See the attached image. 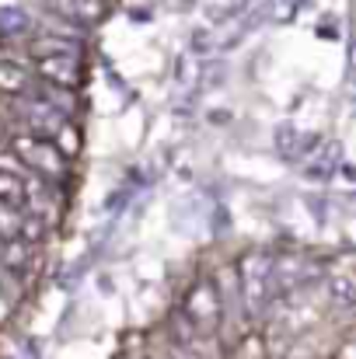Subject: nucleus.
I'll return each mask as SVG.
<instances>
[{
  "label": "nucleus",
  "mask_w": 356,
  "mask_h": 359,
  "mask_svg": "<svg viewBox=\"0 0 356 359\" xmlns=\"http://www.w3.org/2000/svg\"><path fill=\"white\" fill-rule=\"evenodd\" d=\"M60 14H88L84 11V0H49Z\"/></svg>",
  "instance_id": "nucleus-10"
},
{
  "label": "nucleus",
  "mask_w": 356,
  "mask_h": 359,
  "mask_svg": "<svg viewBox=\"0 0 356 359\" xmlns=\"http://www.w3.org/2000/svg\"><path fill=\"white\" fill-rule=\"evenodd\" d=\"M336 359H356V339H350V342L339 349V356H336Z\"/></svg>",
  "instance_id": "nucleus-11"
},
{
  "label": "nucleus",
  "mask_w": 356,
  "mask_h": 359,
  "mask_svg": "<svg viewBox=\"0 0 356 359\" xmlns=\"http://www.w3.org/2000/svg\"><path fill=\"white\" fill-rule=\"evenodd\" d=\"M0 203L4 206H14V210L25 206V185H21L18 175H4L0 171Z\"/></svg>",
  "instance_id": "nucleus-6"
},
{
  "label": "nucleus",
  "mask_w": 356,
  "mask_h": 359,
  "mask_svg": "<svg viewBox=\"0 0 356 359\" xmlns=\"http://www.w3.org/2000/svg\"><path fill=\"white\" fill-rule=\"evenodd\" d=\"M237 359H265V349H262V342H258L255 335H248V339L241 342V349H237Z\"/></svg>",
  "instance_id": "nucleus-8"
},
{
  "label": "nucleus",
  "mask_w": 356,
  "mask_h": 359,
  "mask_svg": "<svg viewBox=\"0 0 356 359\" xmlns=\"http://www.w3.org/2000/svg\"><path fill=\"white\" fill-rule=\"evenodd\" d=\"M35 67H39V74H42L46 81H53L56 88H74L77 77H81L77 56H70V53H63V56H42V60H35Z\"/></svg>",
  "instance_id": "nucleus-2"
},
{
  "label": "nucleus",
  "mask_w": 356,
  "mask_h": 359,
  "mask_svg": "<svg viewBox=\"0 0 356 359\" xmlns=\"http://www.w3.org/2000/svg\"><path fill=\"white\" fill-rule=\"evenodd\" d=\"M25 262H28V244L18 238V241H7L4 244V251H0V265H7L11 272H21L25 269Z\"/></svg>",
  "instance_id": "nucleus-7"
},
{
  "label": "nucleus",
  "mask_w": 356,
  "mask_h": 359,
  "mask_svg": "<svg viewBox=\"0 0 356 359\" xmlns=\"http://www.w3.org/2000/svg\"><path fill=\"white\" fill-rule=\"evenodd\" d=\"M332 293H336V300L356 304V283L353 279H336V283H332Z\"/></svg>",
  "instance_id": "nucleus-9"
},
{
  "label": "nucleus",
  "mask_w": 356,
  "mask_h": 359,
  "mask_svg": "<svg viewBox=\"0 0 356 359\" xmlns=\"http://www.w3.org/2000/svg\"><path fill=\"white\" fill-rule=\"evenodd\" d=\"M189 314H192V321H199V325H213V321L220 318V300H217L213 286H196V290H192V297H189Z\"/></svg>",
  "instance_id": "nucleus-3"
},
{
  "label": "nucleus",
  "mask_w": 356,
  "mask_h": 359,
  "mask_svg": "<svg viewBox=\"0 0 356 359\" xmlns=\"http://www.w3.org/2000/svg\"><path fill=\"white\" fill-rule=\"evenodd\" d=\"M28 84H32V77L25 74V67H18V63H0V98L18 95V91H25Z\"/></svg>",
  "instance_id": "nucleus-4"
},
{
  "label": "nucleus",
  "mask_w": 356,
  "mask_h": 359,
  "mask_svg": "<svg viewBox=\"0 0 356 359\" xmlns=\"http://www.w3.org/2000/svg\"><path fill=\"white\" fill-rule=\"evenodd\" d=\"M11 150H14V157L25 164V168H32V175H63L67 171V157H63V150L53 143V140H39V136H28V133H18V136H11Z\"/></svg>",
  "instance_id": "nucleus-1"
},
{
  "label": "nucleus",
  "mask_w": 356,
  "mask_h": 359,
  "mask_svg": "<svg viewBox=\"0 0 356 359\" xmlns=\"http://www.w3.org/2000/svg\"><path fill=\"white\" fill-rule=\"evenodd\" d=\"M21 227H25V210H14V206L0 203V241H18Z\"/></svg>",
  "instance_id": "nucleus-5"
}]
</instances>
